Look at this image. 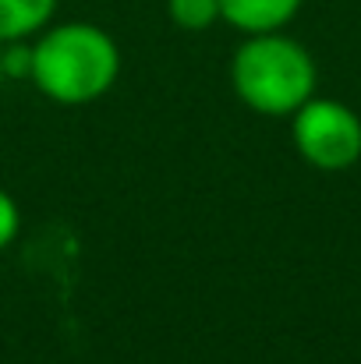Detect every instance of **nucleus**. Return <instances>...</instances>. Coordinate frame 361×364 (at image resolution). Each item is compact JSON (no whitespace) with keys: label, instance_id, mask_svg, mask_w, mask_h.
Masks as SVG:
<instances>
[{"label":"nucleus","instance_id":"f257e3e1","mask_svg":"<svg viewBox=\"0 0 361 364\" xmlns=\"http://www.w3.org/2000/svg\"><path fill=\"white\" fill-rule=\"evenodd\" d=\"M120 71L117 43L85 21H68L50 28L32 46V82L36 89L64 107H82L100 100Z\"/></svg>","mask_w":361,"mask_h":364},{"label":"nucleus","instance_id":"f03ea898","mask_svg":"<svg viewBox=\"0 0 361 364\" xmlns=\"http://www.w3.org/2000/svg\"><path fill=\"white\" fill-rule=\"evenodd\" d=\"M238 100L266 117H287L315 92V60L308 50L280 32L251 36L231 64Z\"/></svg>","mask_w":361,"mask_h":364},{"label":"nucleus","instance_id":"7ed1b4c3","mask_svg":"<svg viewBox=\"0 0 361 364\" xmlns=\"http://www.w3.org/2000/svg\"><path fill=\"white\" fill-rule=\"evenodd\" d=\"M294 145L315 170H347L361 159L358 114L337 100H308L294 110Z\"/></svg>","mask_w":361,"mask_h":364},{"label":"nucleus","instance_id":"20e7f679","mask_svg":"<svg viewBox=\"0 0 361 364\" xmlns=\"http://www.w3.org/2000/svg\"><path fill=\"white\" fill-rule=\"evenodd\" d=\"M301 0H220V14L248 36L258 32H280L294 14Z\"/></svg>","mask_w":361,"mask_h":364},{"label":"nucleus","instance_id":"39448f33","mask_svg":"<svg viewBox=\"0 0 361 364\" xmlns=\"http://www.w3.org/2000/svg\"><path fill=\"white\" fill-rule=\"evenodd\" d=\"M57 11V0H0V43H18L39 32Z\"/></svg>","mask_w":361,"mask_h":364},{"label":"nucleus","instance_id":"423d86ee","mask_svg":"<svg viewBox=\"0 0 361 364\" xmlns=\"http://www.w3.org/2000/svg\"><path fill=\"white\" fill-rule=\"evenodd\" d=\"M167 14L184 32H202L216 18H224L220 14V0H167Z\"/></svg>","mask_w":361,"mask_h":364},{"label":"nucleus","instance_id":"0eeeda50","mask_svg":"<svg viewBox=\"0 0 361 364\" xmlns=\"http://www.w3.org/2000/svg\"><path fill=\"white\" fill-rule=\"evenodd\" d=\"M14 234H18V205L11 202L7 191H0V251L14 241Z\"/></svg>","mask_w":361,"mask_h":364},{"label":"nucleus","instance_id":"6e6552de","mask_svg":"<svg viewBox=\"0 0 361 364\" xmlns=\"http://www.w3.org/2000/svg\"><path fill=\"white\" fill-rule=\"evenodd\" d=\"M0 75H4V68H0Z\"/></svg>","mask_w":361,"mask_h":364}]
</instances>
